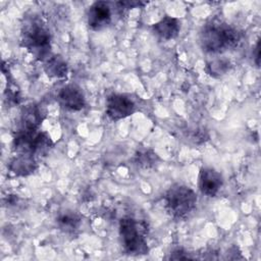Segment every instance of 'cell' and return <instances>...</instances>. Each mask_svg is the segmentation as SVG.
Instances as JSON below:
<instances>
[{"label": "cell", "mask_w": 261, "mask_h": 261, "mask_svg": "<svg viewBox=\"0 0 261 261\" xmlns=\"http://www.w3.org/2000/svg\"><path fill=\"white\" fill-rule=\"evenodd\" d=\"M51 147L50 137L38 129L19 128L13 138V149L18 154L42 155Z\"/></svg>", "instance_id": "4"}, {"label": "cell", "mask_w": 261, "mask_h": 261, "mask_svg": "<svg viewBox=\"0 0 261 261\" xmlns=\"http://www.w3.org/2000/svg\"><path fill=\"white\" fill-rule=\"evenodd\" d=\"M231 68V63L225 58H216L206 64V71L213 77H220L226 74Z\"/></svg>", "instance_id": "16"}, {"label": "cell", "mask_w": 261, "mask_h": 261, "mask_svg": "<svg viewBox=\"0 0 261 261\" xmlns=\"http://www.w3.org/2000/svg\"><path fill=\"white\" fill-rule=\"evenodd\" d=\"M42 120L43 114L39 106L35 104H29L22 108L20 115V128L38 129Z\"/></svg>", "instance_id": "11"}, {"label": "cell", "mask_w": 261, "mask_h": 261, "mask_svg": "<svg viewBox=\"0 0 261 261\" xmlns=\"http://www.w3.org/2000/svg\"><path fill=\"white\" fill-rule=\"evenodd\" d=\"M253 55H254V61H255L256 65L259 66V64H260V41H259V40H258V42L256 43V46H255Z\"/></svg>", "instance_id": "18"}, {"label": "cell", "mask_w": 261, "mask_h": 261, "mask_svg": "<svg viewBox=\"0 0 261 261\" xmlns=\"http://www.w3.org/2000/svg\"><path fill=\"white\" fill-rule=\"evenodd\" d=\"M111 8L105 1L94 2L88 11V24L94 31H100L111 22Z\"/></svg>", "instance_id": "8"}, {"label": "cell", "mask_w": 261, "mask_h": 261, "mask_svg": "<svg viewBox=\"0 0 261 261\" xmlns=\"http://www.w3.org/2000/svg\"><path fill=\"white\" fill-rule=\"evenodd\" d=\"M21 44L39 60H46L50 57L51 35L46 25L38 18H31L23 24Z\"/></svg>", "instance_id": "2"}, {"label": "cell", "mask_w": 261, "mask_h": 261, "mask_svg": "<svg viewBox=\"0 0 261 261\" xmlns=\"http://www.w3.org/2000/svg\"><path fill=\"white\" fill-rule=\"evenodd\" d=\"M57 100L63 108L70 111H80L86 104L82 89L75 85H66L62 87L57 94Z\"/></svg>", "instance_id": "7"}, {"label": "cell", "mask_w": 261, "mask_h": 261, "mask_svg": "<svg viewBox=\"0 0 261 261\" xmlns=\"http://www.w3.org/2000/svg\"><path fill=\"white\" fill-rule=\"evenodd\" d=\"M197 200L196 193L184 185L172 186L164 195L167 211L172 217L177 219L189 216L196 208Z\"/></svg>", "instance_id": "3"}, {"label": "cell", "mask_w": 261, "mask_h": 261, "mask_svg": "<svg viewBox=\"0 0 261 261\" xmlns=\"http://www.w3.org/2000/svg\"><path fill=\"white\" fill-rule=\"evenodd\" d=\"M135 111V102L124 94H111L106 99V114L113 121L125 118Z\"/></svg>", "instance_id": "6"}, {"label": "cell", "mask_w": 261, "mask_h": 261, "mask_svg": "<svg viewBox=\"0 0 261 261\" xmlns=\"http://www.w3.org/2000/svg\"><path fill=\"white\" fill-rule=\"evenodd\" d=\"M159 161L158 155L150 149L138 150L134 157V162L141 168L149 169L154 167Z\"/></svg>", "instance_id": "15"}, {"label": "cell", "mask_w": 261, "mask_h": 261, "mask_svg": "<svg viewBox=\"0 0 261 261\" xmlns=\"http://www.w3.org/2000/svg\"><path fill=\"white\" fill-rule=\"evenodd\" d=\"M37 168V163L35 157L33 155H25V154H18L9 165V169L16 175L24 176L33 173Z\"/></svg>", "instance_id": "12"}, {"label": "cell", "mask_w": 261, "mask_h": 261, "mask_svg": "<svg viewBox=\"0 0 261 261\" xmlns=\"http://www.w3.org/2000/svg\"><path fill=\"white\" fill-rule=\"evenodd\" d=\"M119 237L123 250L127 255L139 256L149 252L140 224L134 218L123 217L119 220Z\"/></svg>", "instance_id": "5"}, {"label": "cell", "mask_w": 261, "mask_h": 261, "mask_svg": "<svg viewBox=\"0 0 261 261\" xmlns=\"http://www.w3.org/2000/svg\"><path fill=\"white\" fill-rule=\"evenodd\" d=\"M57 226L66 233H73L81 224L80 216L73 211H64L56 218Z\"/></svg>", "instance_id": "14"}, {"label": "cell", "mask_w": 261, "mask_h": 261, "mask_svg": "<svg viewBox=\"0 0 261 261\" xmlns=\"http://www.w3.org/2000/svg\"><path fill=\"white\" fill-rule=\"evenodd\" d=\"M152 31L162 40H172L177 37L180 31V22L175 17L165 15L152 25Z\"/></svg>", "instance_id": "10"}, {"label": "cell", "mask_w": 261, "mask_h": 261, "mask_svg": "<svg viewBox=\"0 0 261 261\" xmlns=\"http://www.w3.org/2000/svg\"><path fill=\"white\" fill-rule=\"evenodd\" d=\"M192 258H193L192 256H190L187 252H185L181 249H177V250L173 251L171 256H170V259H175V260H178V259H192Z\"/></svg>", "instance_id": "17"}, {"label": "cell", "mask_w": 261, "mask_h": 261, "mask_svg": "<svg viewBox=\"0 0 261 261\" xmlns=\"http://www.w3.org/2000/svg\"><path fill=\"white\" fill-rule=\"evenodd\" d=\"M223 184L221 174L211 167H203L199 173V189L208 197H215Z\"/></svg>", "instance_id": "9"}, {"label": "cell", "mask_w": 261, "mask_h": 261, "mask_svg": "<svg viewBox=\"0 0 261 261\" xmlns=\"http://www.w3.org/2000/svg\"><path fill=\"white\" fill-rule=\"evenodd\" d=\"M44 69L51 77L61 79L67 74V64L64 59L58 55L48 57L44 63Z\"/></svg>", "instance_id": "13"}, {"label": "cell", "mask_w": 261, "mask_h": 261, "mask_svg": "<svg viewBox=\"0 0 261 261\" xmlns=\"http://www.w3.org/2000/svg\"><path fill=\"white\" fill-rule=\"evenodd\" d=\"M199 41L205 52L218 54L237 47L241 41V34L225 22L212 20L202 28Z\"/></svg>", "instance_id": "1"}]
</instances>
